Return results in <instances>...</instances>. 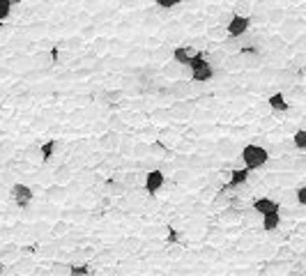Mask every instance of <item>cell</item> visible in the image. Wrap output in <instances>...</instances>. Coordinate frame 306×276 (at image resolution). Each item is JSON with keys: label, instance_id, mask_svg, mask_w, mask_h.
Returning <instances> with one entry per match:
<instances>
[{"label": "cell", "instance_id": "27", "mask_svg": "<svg viewBox=\"0 0 306 276\" xmlns=\"http://www.w3.org/2000/svg\"><path fill=\"white\" fill-rule=\"evenodd\" d=\"M154 118H157V120H170V108H161V111H157L154 113Z\"/></svg>", "mask_w": 306, "mask_h": 276}, {"label": "cell", "instance_id": "15", "mask_svg": "<svg viewBox=\"0 0 306 276\" xmlns=\"http://www.w3.org/2000/svg\"><path fill=\"white\" fill-rule=\"evenodd\" d=\"M53 152H55V140H46V143H44L42 147H39V155H42V161H49V159H51L53 156Z\"/></svg>", "mask_w": 306, "mask_h": 276}, {"label": "cell", "instance_id": "30", "mask_svg": "<svg viewBox=\"0 0 306 276\" xmlns=\"http://www.w3.org/2000/svg\"><path fill=\"white\" fill-rule=\"evenodd\" d=\"M297 203L302 207L306 205V187H299V189H297Z\"/></svg>", "mask_w": 306, "mask_h": 276}, {"label": "cell", "instance_id": "22", "mask_svg": "<svg viewBox=\"0 0 306 276\" xmlns=\"http://www.w3.org/2000/svg\"><path fill=\"white\" fill-rule=\"evenodd\" d=\"M283 18H286V12L283 9H272L270 14H267V21L270 23H281Z\"/></svg>", "mask_w": 306, "mask_h": 276}, {"label": "cell", "instance_id": "3", "mask_svg": "<svg viewBox=\"0 0 306 276\" xmlns=\"http://www.w3.org/2000/svg\"><path fill=\"white\" fill-rule=\"evenodd\" d=\"M249 26H251V18L246 17V14H235L233 12V17L228 18V23H226V33L230 37H244Z\"/></svg>", "mask_w": 306, "mask_h": 276}, {"label": "cell", "instance_id": "6", "mask_svg": "<svg viewBox=\"0 0 306 276\" xmlns=\"http://www.w3.org/2000/svg\"><path fill=\"white\" fill-rule=\"evenodd\" d=\"M193 55H198L196 46H177V49L173 51L175 62H177V65H182V67H187V65L193 60Z\"/></svg>", "mask_w": 306, "mask_h": 276}, {"label": "cell", "instance_id": "35", "mask_svg": "<svg viewBox=\"0 0 306 276\" xmlns=\"http://www.w3.org/2000/svg\"><path fill=\"white\" fill-rule=\"evenodd\" d=\"M2 272H5V265H2V262H0V274H2Z\"/></svg>", "mask_w": 306, "mask_h": 276}, {"label": "cell", "instance_id": "7", "mask_svg": "<svg viewBox=\"0 0 306 276\" xmlns=\"http://www.w3.org/2000/svg\"><path fill=\"white\" fill-rule=\"evenodd\" d=\"M175 99H187V97L191 95V83H187V81H177L175 78V83H170V90H168Z\"/></svg>", "mask_w": 306, "mask_h": 276}, {"label": "cell", "instance_id": "2", "mask_svg": "<svg viewBox=\"0 0 306 276\" xmlns=\"http://www.w3.org/2000/svg\"><path fill=\"white\" fill-rule=\"evenodd\" d=\"M267 159H270V152L260 145H246L242 150V161L249 171H255V168H262V166L267 164Z\"/></svg>", "mask_w": 306, "mask_h": 276}, {"label": "cell", "instance_id": "19", "mask_svg": "<svg viewBox=\"0 0 306 276\" xmlns=\"http://www.w3.org/2000/svg\"><path fill=\"white\" fill-rule=\"evenodd\" d=\"M49 62H51V55L46 51H39L33 55V65H37V67H44V65H49Z\"/></svg>", "mask_w": 306, "mask_h": 276}, {"label": "cell", "instance_id": "8", "mask_svg": "<svg viewBox=\"0 0 306 276\" xmlns=\"http://www.w3.org/2000/svg\"><path fill=\"white\" fill-rule=\"evenodd\" d=\"M262 216V230H267V233H272V230H276L281 224V214L279 209H274V212H265Z\"/></svg>", "mask_w": 306, "mask_h": 276}, {"label": "cell", "instance_id": "18", "mask_svg": "<svg viewBox=\"0 0 306 276\" xmlns=\"http://www.w3.org/2000/svg\"><path fill=\"white\" fill-rule=\"evenodd\" d=\"M180 74H182V65H177V62H170V65L164 67V76L168 78H177Z\"/></svg>", "mask_w": 306, "mask_h": 276}, {"label": "cell", "instance_id": "14", "mask_svg": "<svg viewBox=\"0 0 306 276\" xmlns=\"http://www.w3.org/2000/svg\"><path fill=\"white\" fill-rule=\"evenodd\" d=\"M226 55L228 53L223 51V49H212V51L207 53V62H210V65H223Z\"/></svg>", "mask_w": 306, "mask_h": 276}, {"label": "cell", "instance_id": "23", "mask_svg": "<svg viewBox=\"0 0 306 276\" xmlns=\"http://www.w3.org/2000/svg\"><path fill=\"white\" fill-rule=\"evenodd\" d=\"M9 12H12V2H9V0H0V21L7 18Z\"/></svg>", "mask_w": 306, "mask_h": 276}, {"label": "cell", "instance_id": "29", "mask_svg": "<svg viewBox=\"0 0 306 276\" xmlns=\"http://www.w3.org/2000/svg\"><path fill=\"white\" fill-rule=\"evenodd\" d=\"M150 152H152V155H166V150H164L161 143H152V145H150Z\"/></svg>", "mask_w": 306, "mask_h": 276}, {"label": "cell", "instance_id": "31", "mask_svg": "<svg viewBox=\"0 0 306 276\" xmlns=\"http://www.w3.org/2000/svg\"><path fill=\"white\" fill-rule=\"evenodd\" d=\"M143 0H122V7L124 9H131V7H138Z\"/></svg>", "mask_w": 306, "mask_h": 276}, {"label": "cell", "instance_id": "36", "mask_svg": "<svg viewBox=\"0 0 306 276\" xmlns=\"http://www.w3.org/2000/svg\"><path fill=\"white\" fill-rule=\"evenodd\" d=\"M0 122H2V113H0Z\"/></svg>", "mask_w": 306, "mask_h": 276}, {"label": "cell", "instance_id": "24", "mask_svg": "<svg viewBox=\"0 0 306 276\" xmlns=\"http://www.w3.org/2000/svg\"><path fill=\"white\" fill-rule=\"evenodd\" d=\"M249 7H251V0H237L235 14H244V12H249Z\"/></svg>", "mask_w": 306, "mask_h": 276}, {"label": "cell", "instance_id": "34", "mask_svg": "<svg viewBox=\"0 0 306 276\" xmlns=\"http://www.w3.org/2000/svg\"><path fill=\"white\" fill-rule=\"evenodd\" d=\"M9 2H12V5H18V2H23V0H9Z\"/></svg>", "mask_w": 306, "mask_h": 276}, {"label": "cell", "instance_id": "12", "mask_svg": "<svg viewBox=\"0 0 306 276\" xmlns=\"http://www.w3.org/2000/svg\"><path fill=\"white\" fill-rule=\"evenodd\" d=\"M270 106L274 108V111L286 113L290 108V102H286V97H283V95H272L270 97Z\"/></svg>", "mask_w": 306, "mask_h": 276}, {"label": "cell", "instance_id": "33", "mask_svg": "<svg viewBox=\"0 0 306 276\" xmlns=\"http://www.w3.org/2000/svg\"><path fill=\"white\" fill-rule=\"evenodd\" d=\"M120 150H122V155H131V145H129V143L120 145Z\"/></svg>", "mask_w": 306, "mask_h": 276}, {"label": "cell", "instance_id": "28", "mask_svg": "<svg viewBox=\"0 0 306 276\" xmlns=\"http://www.w3.org/2000/svg\"><path fill=\"white\" fill-rule=\"evenodd\" d=\"M237 219H239V212L226 209V214H223V221H228V224H230V221H237Z\"/></svg>", "mask_w": 306, "mask_h": 276}, {"label": "cell", "instance_id": "1", "mask_svg": "<svg viewBox=\"0 0 306 276\" xmlns=\"http://www.w3.org/2000/svg\"><path fill=\"white\" fill-rule=\"evenodd\" d=\"M187 67L191 69V78L193 81H198V83H207V81L214 78V65H210L207 58H203L201 53L193 55V60L189 62Z\"/></svg>", "mask_w": 306, "mask_h": 276}, {"label": "cell", "instance_id": "21", "mask_svg": "<svg viewBox=\"0 0 306 276\" xmlns=\"http://www.w3.org/2000/svg\"><path fill=\"white\" fill-rule=\"evenodd\" d=\"M292 143H295V147L297 150H306V131L299 129L295 136H292Z\"/></svg>", "mask_w": 306, "mask_h": 276}, {"label": "cell", "instance_id": "10", "mask_svg": "<svg viewBox=\"0 0 306 276\" xmlns=\"http://www.w3.org/2000/svg\"><path fill=\"white\" fill-rule=\"evenodd\" d=\"M249 175H251V171L249 168H242V171H233V175H230V182H228L226 189H235V187H239V184H244L246 180H249Z\"/></svg>", "mask_w": 306, "mask_h": 276}, {"label": "cell", "instance_id": "32", "mask_svg": "<svg viewBox=\"0 0 306 276\" xmlns=\"http://www.w3.org/2000/svg\"><path fill=\"white\" fill-rule=\"evenodd\" d=\"M210 42V39H207V37H196V39H193V46H198V49H203V46H205V44Z\"/></svg>", "mask_w": 306, "mask_h": 276}, {"label": "cell", "instance_id": "26", "mask_svg": "<svg viewBox=\"0 0 306 276\" xmlns=\"http://www.w3.org/2000/svg\"><path fill=\"white\" fill-rule=\"evenodd\" d=\"M0 256H2L5 260H14L18 256V251L17 249H2V251H0Z\"/></svg>", "mask_w": 306, "mask_h": 276}, {"label": "cell", "instance_id": "25", "mask_svg": "<svg viewBox=\"0 0 306 276\" xmlns=\"http://www.w3.org/2000/svg\"><path fill=\"white\" fill-rule=\"evenodd\" d=\"M182 0H157V7L161 9H173L175 5H180Z\"/></svg>", "mask_w": 306, "mask_h": 276}, {"label": "cell", "instance_id": "11", "mask_svg": "<svg viewBox=\"0 0 306 276\" xmlns=\"http://www.w3.org/2000/svg\"><path fill=\"white\" fill-rule=\"evenodd\" d=\"M219 44H221V49H223L226 53H237L239 51V46H242V37H230V34H226Z\"/></svg>", "mask_w": 306, "mask_h": 276}, {"label": "cell", "instance_id": "16", "mask_svg": "<svg viewBox=\"0 0 306 276\" xmlns=\"http://www.w3.org/2000/svg\"><path fill=\"white\" fill-rule=\"evenodd\" d=\"M233 147H235V138H221V140L217 143V150L221 152V155H230Z\"/></svg>", "mask_w": 306, "mask_h": 276}, {"label": "cell", "instance_id": "5", "mask_svg": "<svg viewBox=\"0 0 306 276\" xmlns=\"http://www.w3.org/2000/svg\"><path fill=\"white\" fill-rule=\"evenodd\" d=\"M164 182H166V175L161 171H150L145 175V191L148 193H157L161 187H164Z\"/></svg>", "mask_w": 306, "mask_h": 276}, {"label": "cell", "instance_id": "9", "mask_svg": "<svg viewBox=\"0 0 306 276\" xmlns=\"http://www.w3.org/2000/svg\"><path fill=\"white\" fill-rule=\"evenodd\" d=\"M274 209H279V203L272 198H255L254 200V212L258 214H265V212H274Z\"/></svg>", "mask_w": 306, "mask_h": 276}, {"label": "cell", "instance_id": "17", "mask_svg": "<svg viewBox=\"0 0 306 276\" xmlns=\"http://www.w3.org/2000/svg\"><path fill=\"white\" fill-rule=\"evenodd\" d=\"M102 145H104L106 150H113V147L120 145V136H118L115 131H111V134H106V136L102 138Z\"/></svg>", "mask_w": 306, "mask_h": 276}, {"label": "cell", "instance_id": "13", "mask_svg": "<svg viewBox=\"0 0 306 276\" xmlns=\"http://www.w3.org/2000/svg\"><path fill=\"white\" fill-rule=\"evenodd\" d=\"M226 26H212V28H207V39H214V42H221L223 37H226Z\"/></svg>", "mask_w": 306, "mask_h": 276}, {"label": "cell", "instance_id": "4", "mask_svg": "<svg viewBox=\"0 0 306 276\" xmlns=\"http://www.w3.org/2000/svg\"><path fill=\"white\" fill-rule=\"evenodd\" d=\"M12 200H14L18 207H28L30 203H33V189L18 182V184L12 187Z\"/></svg>", "mask_w": 306, "mask_h": 276}, {"label": "cell", "instance_id": "20", "mask_svg": "<svg viewBox=\"0 0 306 276\" xmlns=\"http://www.w3.org/2000/svg\"><path fill=\"white\" fill-rule=\"evenodd\" d=\"M67 272H69L71 276H87L90 272H92V269L87 267V265H71V267L67 269Z\"/></svg>", "mask_w": 306, "mask_h": 276}]
</instances>
